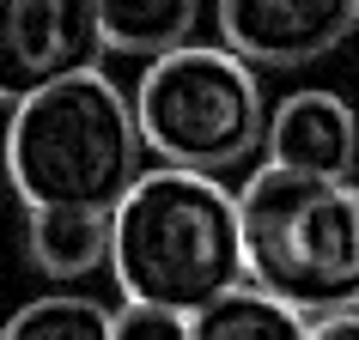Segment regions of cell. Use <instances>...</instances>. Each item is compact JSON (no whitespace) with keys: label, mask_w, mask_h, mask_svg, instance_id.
Segmentation results:
<instances>
[{"label":"cell","mask_w":359,"mask_h":340,"mask_svg":"<svg viewBox=\"0 0 359 340\" xmlns=\"http://www.w3.org/2000/svg\"><path fill=\"white\" fill-rule=\"evenodd\" d=\"M110 274L122 285V304L170 316L208 310L250 280L238 194L219 176L152 164L110 213Z\"/></svg>","instance_id":"1"},{"label":"cell","mask_w":359,"mask_h":340,"mask_svg":"<svg viewBox=\"0 0 359 340\" xmlns=\"http://www.w3.org/2000/svg\"><path fill=\"white\" fill-rule=\"evenodd\" d=\"M0 158H6V183L25 213H116L122 194L147 176L134 97L104 67L13 104L0 128Z\"/></svg>","instance_id":"2"},{"label":"cell","mask_w":359,"mask_h":340,"mask_svg":"<svg viewBox=\"0 0 359 340\" xmlns=\"http://www.w3.org/2000/svg\"><path fill=\"white\" fill-rule=\"evenodd\" d=\"M250 285L304 316L359 310V176L256 164L238 189Z\"/></svg>","instance_id":"3"},{"label":"cell","mask_w":359,"mask_h":340,"mask_svg":"<svg viewBox=\"0 0 359 340\" xmlns=\"http://www.w3.org/2000/svg\"><path fill=\"white\" fill-rule=\"evenodd\" d=\"M134 122H140V146L152 164L195 170V176H219L262 164L268 146V85L262 67L231 55L226 43H183L170 55L147 61L134 79Z\"/></svg>","instance_id":"4"},{"label":"cell","mask_w":359,"mask_h":340,"mask_svg":"<svg viewBox=\"0 0 359 340\" xmlns=\"http://www.w3.org/2000/svg\"><path fill=\"white\" fill-rule=\"evenodd\" d=\"M97 0H0V104L49 92L74 73L104 67Z\"/></svg>","instance_id":"5"},{"label":"cell","mask_w":359,"mask_h":340,"mask_svg":"<svg viewBox=\"0 0 359 340\" xmlns=\"http://www.w3.org/2000/svg\"><path fill=\"white\" fill-rule=\"evenodd\" d=\"M213 31L250 67H311L359 31V0H213Z\"/></svg>","instance_id":"6"},{"label":"cell","mask_w":359,"mask_h":340,"mask_svg":"<svg viewBox=\"0 0 359 340\" xmlns=\"http://www.w3.org/2000/svg\"><path fill=\"white\" fill-rule=\"evenodd\" d=\"M262 164L299 176H359V110L329 85H299L274 97Z\"/></svg>","instance_id":"7"},{"label":"cell","mask_w":359,"mask_h":340,"mask_svg":"<svg viewBox=\"0 0 359 340\" xmlns=\"http://www.w3.org/2000/svg\"><path fill=\"white\" fill-rule=\"evenodd\" d=\"M104 19V49L110 55H134V61H158L170 49L195 43L208 0H97Z\"/></svg>","instance_id":"8"},{"label":"cell","mask_w":359,"mask_h":340,"mask_svg":"<svg viewBox=\"0 0 359 340\" xmlns=\"http://www.w3.org/2000/svg\"><path fill=\"white\" fill-rule=\"evenodd\" d=\"M25 255L49 280H79L92 267H110V213H67V207L25 213Z\"/></svg>","instance_id":"9"},{"label":"cell","mask_w":359,"mask_h":340,"mask_svg":"<svg viewBox=\"0 0 359 340\" xmlns=\"http://www.w3.org/2000/svg\"><path fill=\"white\" fill-rule=\"evenodd\" d=\"M189 340H311V316L262 285H231L226 298L189 316Z\"/></svg>","instance_id":"10"},{"label":"cell","mask_w":359,"mask_h":340,"mask_svg":"<svg viewBox=\"0 0 359 340\" xmlns=\"http://www.w3.org/2000/svg\"><path fill=\"white\" fill-rule=\"evenodd\" d=\"M116 310L86 292H43L0 322V340H110Z\"/></svg>","instance_id":"11"},{"label":"cell","mask_w":359,"mask_h":340,"mask_svg":"<svg viewBox=\"0 0 359 340\" xmlns=\"http://www.w3.org/2000/svg\"><path fill=\"white\" fill-rule=\"evenodd\" d=\"M110 340H189V316L147 310V304H122V310H116V334Z\"/></svg>","instance_id":"12"},{"label":"cell","mask_w":359,"mask_h":340,"mask_svg":"<svg viewBox=\"0 0 359 340\" xmlns=\"http://www.w3.org/2000/svg\"><path fill=\"white\" fill-rule=\"evenodd\" d=\"M311 340H359V310H335V316L311 322Z\"/></svg>","instance_id":"13"},{"label":"cell","mask_w":359,"mask_h":340,"mask_svg":"<svg viewBox=\"0 0 359 340\" xmlns=\"http://www.w3.org/2000/svg\"><path fill=\"white\" fill-rule=\"evenodd\" d=\"M0 110H6V104H0Z\"/></svg>","instance_id":"14"}]
</instances>
